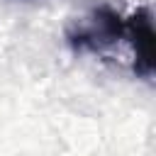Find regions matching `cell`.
Listing matches in <instances>:
<instances>
[{
	"mask_svg": "<svg viewBox=\"0 0 156 156\" xmlns=\"http://www.w3.org/2000/svg\"><path fill=\"white\" fill-rule=\"evenodd\" d=\"M124 34L132 39L134 71L139 76L149 78L156 66V34H154V24H151V12L146 7L136 10L124 22Z\"/></svg>",
	"mask_w": 156,
	"mask_h": 156,
	"instance_id": "cell-2",
	"label": "cell"
},
{
	"mask_svg": "<svg viewBox=\"0 0 156 156\" xmlns=\"http://www.w3.org/2000/svg\"><path fill=\"white\" fill-rule=\"evenodd\" d=\"M122 37H124V20L110 5L95 7L88 24H83L78 29H68V44L73 49L98 51L102 46H110V44L119 41Z\"/></svg>",
	"mask_w": 156,
	"mask_h": 156,
	"instance_id": "cell-1",
	"label": "cell"
}]
</instances>
